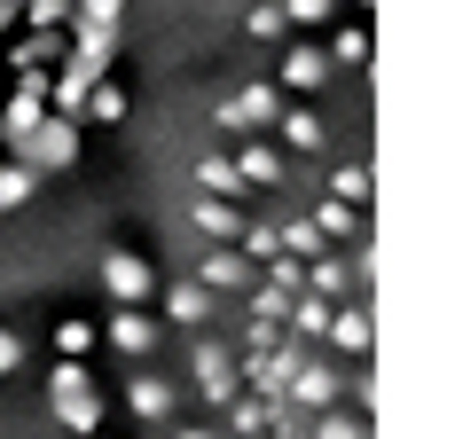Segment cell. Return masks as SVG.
Listing matches in <instances>:
<instances>
[{
    "label": "cell",
    "mask_w": 455,
    "mask_h": 439,
    "mask_svg": "<svg viewBox=\"0 0 455 439\" xmlns=\"http://www.w3.org/2000/svg\"><path fill=\"white\" fill-rule=\"evenodd\" d=\"M16 157H24L32 173H63V165L79 157V126H71V118H40V126L24 133V149H16Z\"/></svg>",
    "instance_id": "1"
},
{
    "label": "cell",
    "mask_w": 455,
    "mask_h": 439,
    "mask_svg": "<svg viewBox=\"0 0 455 439\" xmlns=\"http://www.w3.org/2000/svg\"><path fill=\"white\" fill-rule=\"evenodd\" d=\"M102 291L118 307H149L157 299V267L141 259V251H102Z\"/></svg>",
    "instance_id": "2"
},
{
    "label": "cell",
    "mask_w": 455,
    "mask_h": 439,
    "mask_svg": "<svg viewBox=\"0 0 455 439\" xmlns=\"http://www.w3.org/2000/svg\"><path fill=\"white\" fill-rule=\"evenodd\" d=\"M196 283H204V291H212V299H243V291H251V283H259V267L243 259V251H235V243H212V251H204V259H196Z\"/></svg>",
    "instance_id": "3"
},
{
    "label": "cell",
    "mask_w": 455,
    "mask_h": 439,
    "mask_svg": "<svg viewBox=\"0 0 455 439\" xmlns=\"http://www.w3.org/2000/svg\"><path fill=\"white\" fill-rule=\"evenodd\" d=\"M275 110H283V87L251 79V87H235V94L220 102V126H228V133H259V126H275Z\"/></svg>",
    "instance_id": "4"
},
{
    "label": "cell",
    "mask_w": 455,
    "mask_h": 439,
    "mask_svg": "<svg viewBox=\"0 0 455 439\" xmlns=\"http://www.w3.org/2000/svg\"><path fill=\"white\" fill-rule=\"evenodd\" d=\"M40 118H47V79H40V71H24L16 94H8V110H0V141H8V149H24V133L40 126Z\"/></svg>",
    "instance_id": "5"
},
{
    "label": "cell",
    "mask_w": 455,
    "mask_h": 439,
    "mask_svg": "<svg viewBox=\"0 0 455 439\" xmlns=\"http://www.w3.org/2000/svg\"><path fill=\"white\" fill-rule=\"evenodd\" d=\"M322 79H330V55H322L315 40L283 47V63H275V87H283V94H322Z\"/></svg>",
    "instance_id": "6"
},
{
    "label": "cell",
    "mask_w": 455,
    "mask_h": 439,
    "mask_svg": "<svg viewBox=\"0 0 455 439\" xmlns=\"http://www.w3.org/2000/svg\"><path fill=\"white\" fill-rule=\"evenodd\" d=\"M322 338L346 353V361H369V346H377V330H369V307H354V299H346V307H330V330H322Z\"/></svg>",
    "instance_id": "7"
},
{
    "label": "cell",
    "mask_w": 455,
    "mask_h": 439,
    "mask_svg": "<svg viewBox=\"0 0 455 439\" xmlns=\"http://www.w3.org/2000/svg\"><path fill=\"white\" fill-rule=\"evenodd\" d=\"M307 291L330 299V307H346V299H354V267H346V251H330V243H322L315 259H307Z\"/></svg>",
    "instance_id": "8"
},
{
    "label": "cell",
    "mask_w": 455,
    "mask_h": 439,
    "mask_svg": "<svg viewBox=\"0 0 455 439\" xmlns=\"http://www.w3.org/2000/svg\"><path fill=\"white\" fill-rule=\"evenodd\" d=\"M235 173H243V188H283V180H291V157H283L275 141H243V149H235Z\"/></svg>",
    "instance_id": "9"
},
{
    "label": "cell",
    "mask_w": 455,
    "mask_h": 439,
    "mask_svg": "<svg viewBox=\"0 0 455 439\" xmlns=\"http://www.w3.org/2000/svg\"><path fill=\"white\" fill-rule=\"evenodd\" d=\"M283 400H291L299 416H315V408H330V400H338V377H330L322 361H299V369H291V385H283Z\"/></svg>",
    "instance_id": "10"
},
{
    "label": "cell",
    "mask_w": 455,
    "mask_h": 439,
    "mask_svg": "<svg viewBox=\"0 0 455 439\" xmlns=\"http://www.w3.org/2000/svg\"><path fill=\"white\" fill-rule=\"evenodd\" d=\"M196 385H204L212 408L235 400V369H228V346H220V338H196Z\"/></svg>",
    "instance_id": "11"
},
{
    "label": "cell",
    "mask_w": 455,
    "mask_h": 439,
    "mask_svg": "<svg viewBox=\"0 0 455 439\" xmlns=\"http://www.w3.org/2000/svg\"><path fill=\"white\" fill-rule=\"evenodd\" d=\"M157 299H165V322L173 330H204V314H212V291L204 283H157Z\"/></svg>",
    "instance_id": "12"
},
{
    "label": "cell",
    "mask_w": 455,
    "mask_h": 439,
    "mask_svg": "<svg viewBox=\"0 0 455 439\" xmlns=\"http://www.w3.org/2000/svg\"><path fill=\"white\" fill-rule=\"evenodd\" d=\"M188 220H196L204 243H235V235H243V204H228V196H196Z\"/></svg>",
    "instance_id": "13"
},
{
    "label": "cell",
    "mask_w": 455,
    "mask_h": 439,
    "mask_svg": "<svg viewBox=\"0 0 455 439\" xmlns=\"http://www.w3.org/2000/svg\"><path fill=\"white\" fill-rule=\"evenodd\" d=\"M102 338H110L118 353H134V361H141V353H157V314H141V307H118Z\"/></svg>",
    "instance_id": "14"
},
{
    "label": "cell",
    "mask_w": 455,
    "mask_h": 439,
    "mask_svg": "<svg viewBox=\"0 0 455 439\" xmlns=\"http://www.w3.org/2000/svg\"><path fill=\"white\" fill-rule=\"evenodd\" d=\"M275 133H283L299 157H322V118L307 110V102H283V110H275Z\"/></svg>",
    "instance_id": "15"
},
{
    "label": "cell",
    "mask_w": 455,
    "mask_h": 439,
    "mask_svg": "<svg viewBox=\"0 0 455 439\" xmlns=\"http://www.w3.org/2000/svg\"><path fill=\"white\" fill-rule=\"evenodd\" d=\"M126 416H141V424H165V416H173V385L141 369L134 385H126Z\"/></svg>",
    "instance_id": "16"
},
{
    "label": "cell",
    "mask_w": 455,
    "mask_h": 439,
    "mask_svg": "<svg viewBox=\"0 0 455 439\" xmlns=\"http://www.w3.org/2000/svg\"><path fill=\"white\" fill-rule=\"evenodd\" d=\"M322 227V243H354V235H369V220H362V204H338V196H322L315 212H307Z\"/></svg>",
    "instance_id": "17"
},
{
    "label": "cell",
    "mask_w": 455,
    "mask_h": 439,
    "mask_svg": "<svg viewBox=\"0 0 455 439\" xmlns=\"http://www.w3.org/2000/svg\"><path fill=\"white\" fill-rule=\"evenodd\" d=\"M283 330H291L299 346H315L322 330H330V299H315V291H299V299H291V314H283Z\"/></svg>",
    "instance_id": "18"
},
{
    "label": "cell",
    "mask_w": 455,
    "mask_h": 439,
    "mask_svg": "<svg viewBox=\"0 0 455 439\" xmlns=\"http://www.w3.org/2000/svg\"><path fill=\"white\" fill-rule=\"evenodd\" d=\"M47 416L63 424L71 439H87V432H102V400L94 393H71V400H47Z\"/></svg>",
    "instance_id": "19"
},
{
    "label": "cell",
    "mask_w": 455,
    "mask_h": 439,
    "mask_svg": "<svg viewBox=\"0 0 455 439\" xmlns=\"http://www.w3.org/2000/svg\"><path fill=\"white\" fill-rule=\"evenodd\" d=\"M196 188H204V196H228V204H243V173H235V157H196Z\"/></svg>",
    "instance_id": "20"
},
{
    "label": "cell",
    "mask_w": 455,
    "mask_h": 439,
    "mask_svg": "<svg viewBox=\"0 0 455 439\" xmlns=\"http://www.w3.org/2000/svg\"><path fill=\"white\" fill-rule=\"evenodd\" d=\"M307 439H369V416H354V408H315V432Z\"/></svg>",
    "instance_id": "21"
},
{
    "label": "cell",
    "mask_w": 455,
    "mask_h": 439,
    "mask_svg": "<svg viewBox=\"0 0 455 439\" xmlns=\"http://www.w3.org/2000/svg\"><path fill=\"white\" fill-rule=\"evenodd\" d=\"M79 110H87V118H102V126H118V118H126V87H118V79H94Z\"/></svg>",
    "instance_id": "22"
},
{
    "label": "cell",
    "mask_w": 455,
    "mask_h": 439,
    "mask_svg": "<svg viewBox=\"0 0 455 439\" xmlns=\"http://www.w3.org/2000/svg\"><path fill=\"white\" fill-rule=\"evenodd\" d=\"M94 346H102V330H94V322H79V314H71V322H55V353H63V361H87Z\"/></svg>",
    "instance_id": "23"
},
{
    "label": "cell",
    "mask_w": 455,
    "mask_h": 439,
    "mask_svg": "<svg viewBox=\"0 0 455 439\" xmlns=\"http://www.w3.org/2000/svg\"><path fill=\"white\" fill-rule=\"evenodd\" d=\"M330 196L369 212V165H354V157H346V165H330Z\"/></svg>",
    "instance_id": "24"
},
{
    "label": "cell",
    "mask_w": 455,
    "mask_h": 439,
    "mask_svg": "<svg viewBox=\"0 0 455 439\" xmlns=\"http://www.w3.org/2000/svg\"><path fill=\"white\" fill-rule=\"evenodd\" d=\"M243 299H251V314H259V322H267V330H283V314H291V299H299V291H275L267 275H259V283H251V291H243Z\"/></svg>",
    "instance_id": "25"
},
{
    "label": "cell",
    "mask_w": 455,
    "mask_h": 439,
    "mask_svg": "<svg viewBox=\"0 0 455 439\" xmlns=\"http://www.w3.org/2000/svg\"><path fill=\"white\" fill-rule=\"evenodd\" d=\"M220 416H228V432H235V439H259V432H267V393H259V400H228Z\"/></svg>",
    "instance_id": "26"
},
{
    "label": "cell",
    "mask_w": 455,
    "mask_h": 439,
    "mask_svg": "<svg viewBox=\"0 0 455 439\" xmlns=\"http://www.w3.org/2000/svg\"><path fill=\"white\" fill-rule=\"evenodd\" d=\"M32 165H24V157H0V212H16V204H24V196H32Z\"/></svg>",
    "instance_id": "27"
},
{
    "label": "cell",
    "mask_w": 455,
    "mask_h": 439,
    "mask_svg": "<svg viewBox=\"0 0 455 439\" xmlns=\"http://www.w3.org/2000/svg\"><path fill=\"white\" fill-rule=\"evenodd\" d=\"M275 235H283L291 259H315V251H322V227H315V220H275Z\"/></svg>",
    "instance_id": "28"
},
{
    "label": "cell",
    "mask_w": 455,
    "mask_h": 439,
    "mask_svg": "<svg viewBox=\"0 0 455 439\" xmlns=\"http://www.w3.org/2000/svg\"><path fill=\"white\" fill-rule=\"evenodd\" d=\"M71 393H94L87 361H55V369H47V400H71Z\"/></svg>",
    "instance_id": "29"
},
{
    "label": "cell",
    "mask_w": 455,
    "mask_h": 439,
    "mask_svg": "<svg viewBox=\"0 0 455 439\" xmlns=\"http://www.w3.org/2000/svg\"><path fill=\"white\" fill-rule=\"evenodd\" d=\"M275 8H283V24L315 32V24H330V8H338V0H275Z\"/></svg>",
    "instance_id": "30"
},
{
    "label": "cell",
    "mask_w": 455,
    "mask_h": 439,
    "mask_svg": "<svg viewBox=\"0 0 455 439\" xmlns=\"http://www.w3.org/2000/svg\"><path fill=\"white\" fill-rule=\"evenodd\" d=\"M322 55H330V71H338V63H369V32L354 24V32H338V40L322 47Z\"/></svg>",
    "instance_id": "31"
},
{
    "label": "cell",
    "mask_w": 455,
    "mask_h": 439,
    "mask_svg": "<svg viewBox=\"0 0 455 439\" xmlns=\"http://www.w3.org/2000/svg\"><path fill=\"white\" fill-rule=\"evenodd\" d=\"M24 16H32V32H63L71 24V0H24Z\"/></svg>",
    "instance_id": "32"
},
{
    "label": "cell",
    "mask_w": 455,
    "mask_h": 439,
    "mask_svg": "<svg viewBox=\"0 0 455 439\" xmlns=\"http://www.w3.org/2000/svg\"><path fill=\"white\" fill-rule=\"evenodd\" d=\"M243 32H251V40H283V8H275V0H259V8H251V16H243Z\"/></svg>",
    "instance_id": "33"
},
{
    "label": "cell",
    "mask_w": 455,
    "mask_h": 439,
    "mask_svg": "<svg viewBox=\"0 0 455 439\" xmlns=\"http://www.w3.org/2000/svg\"><path fill=\"white\" fill-rule=\"evenodd\" d=\"M8 369H24V338H16V330L0 322V377H8Z\"/></svg>",
    "instance_id": "34"
},
{
    "label": "cell",
    "mask_w": 455,
    "mask_h": 439,
    "mask_svg": "<svg viewBox=\"0 0 455 439\" xmlns=\"http://www.w3.org/2000/svg\"><path fill=\"white\" fill-rule=\"evenodd\" d=\"M118 8H126V0H79L71 16H94V24H118Z\"/></svg>",
    "instance_id": "35"
},
{
    "label": "cell",
    "mask_w": 455,
    "mask_h": 439,
    "mask_svg": "<svg viewBox=\"0 0 455 439\" xmlns=\"http://www.w3.org/2000/svg\"><path fill=\"white\" fill-rule=\"evenodd\" d=\"M173 439H220V432H204V424H181V432H173Z\"/></svg>",
    "instance_id": "36"
},
{
    "label": "cell",
    "mask_w": 455,
    "mask_h": 439,
    "mask_svg": "<svg viewBox=\"0 0 455 439\" xmlns=\"http://www.w3.org/2000/svg\"><path fill=\"white\" fill-rule=\"evenodd\" d=\"M8 24H16V0H0V32H8Z\"/></svg>",
    "instance_id": "37"
},
{
    "label": "cell",
    "mask_w": 455,
    "mask_h": 439,
    "mask_svg": "<svg viewBox=\"0 0 455 439\" xmlns=\"http://www.w3.org/2000/svg\"><path fill=\"white\" fill-rule=\"evenodd\" d=\"M283 439H307V432H283Z\"/></svg>",
    "instance_id": "38"
},
{
    "label": "cell",
    "mask_w": 455,
    "mask_h": 439,
    "mask_svg": "<svg viewBox=\"0 0 455 439\" xmlns=\"http://www.w3.org/2000/svg\"><path fill=\"white\" fill-rule=\"evenodd\" d=\"M362 8H377V0H362Z\"/></svg>",
    "instance_id": "39"
},
{
    "label": "cell",
    "mask_w": 455,
    "mask_h": 439,
    "mask_svg": "<svg viewBox=\"0 0 455 439\" xmlns=\"http://www.w3.org/2000/svg\"><path fill=\"white\" fill-rule=\"evenodd\" d=\"M87 439H102V432H87Z\"/></svg>",
    "instance_id": "40"
}]
</instances>
